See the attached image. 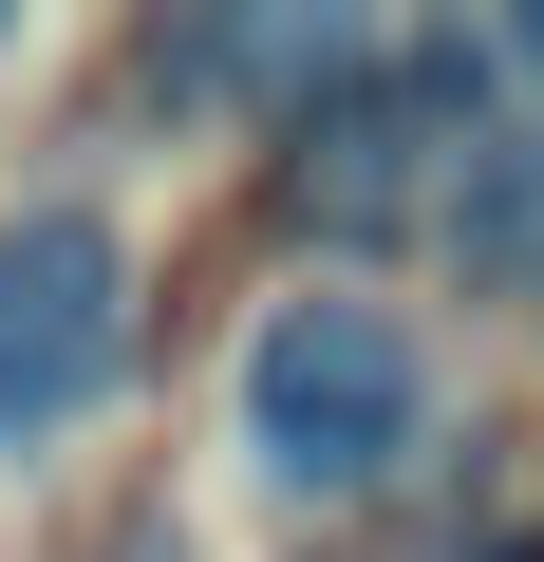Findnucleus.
I'll use <instances>...</instances> for the list:
<instances>
[{
  "label": "nucleus",
  "mask_w": 544,
  "mask_h": 562,
  "mask_svg": "<svg viewBox=\"0 0 544 562\" xmlns=\"http://www.w3.org/2000/svg\"><path fill=\"white\" fill-rule=\"evenodd\" d=\"M432 450V338L357 281H301L282 319L244 338V469L301 487V506H357Z\"/></svg>",
  "instance_id": "f257e3e1"
},
{
  "label": "nucleus",
  "mask_w": 544,
  "mask_h": 562,
  "mask_svg": "<svg viewBox=\"0 0 544 562\" xmlns=\"http://www.w3.org/2000/svg\"><path fill=\"white\" fill-rule=\"evenodd\" d=\"M132 375V244L113 206H20L0 225V450L76 431Z\"/></svg>",
  "instance_id": "f03ea898"
},
{
  "label": "nucleus",
  "mask_w": 544,
  "mask_h": 562,
  "mask_svg": "<svg viewBox=\"0 0 544 562\" xmlns=\"http://www.w3.org/2000/svg\"><path fill=\"white\" fill-rule=\"evenodd\" d=\"M413 150H451V132H432V94H413V57H338V76H320V113H301L282 206H301V225H395Z\"/></svg>",
  "instance_id": "7ed1b4c3"
},
{
  "label": "nucleus",
  "mask_w": 544,
  "mask_h": 562,
  "mask_svg": "<svg viewBox=\"0 0 544 562\" xmlns=\"http://www.w3.org/2000/svg\"><path fill=\"white\" fill-rule=\"evenodd\" d=\"M525 225H544V132H488V169L451 188V244H469V262H507Z\"/></svg>",
  "instance_id": "20e7f679"
},
{
  "label": "nucleus",
  "mask_w": 544,
  "mask_h": 562,
  "mask_svg": "<svg viewBox=\"0 0 544 562\" xmlns=\"http://www.w3.org/2000/svg\"><path fill=\"white\" fill-rule=\"evenodd\" d=\"M95 562H188V525H169V506H132V525H113Z\"/></svg>",
  "instance_id": "39448f33"
},
{
  "label": "nucleus",
  "mask_w": 544,
  "mask_h": 562,
  "mask_svg": "<svg viewBox=\"0 0 544 562\" xmlns=\"http://www.w3.org/2000/svg\"><path fill=\"white\" fill-rule=\"evenodd\" d=\"M451 562H544V525H507V543H451Z\"/></svg>",
  "instance_id": "423d86ee"
},
{
  "label": "nucleus",
  "mask_w": 544,
  "mask_h": 562,
  "mask_svg": "<svg viewBox=\"0 0 544 562\" xmlns=\"http://www.w3.org/2000/svg\"><path fill=\"white\" fill-rule=\"evenodd\" d=\"M507 76H544V20H525V38H507Z\"/></svg>",
  "instance_id": "0eeeda50"
}]
</instances>
